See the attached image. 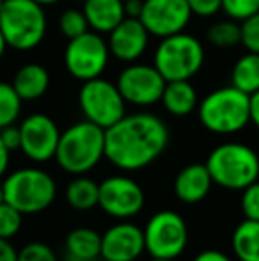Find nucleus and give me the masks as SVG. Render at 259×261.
<instances>
[{"mask_svg": "<svg viewBox=\"0 0 259 261\" xmlns=\"http://www.w3.org/2000/svg\"><path fill=\"white\" fill-rule=\"evenodd\" d=\"M249 110H250V121H252V123L259 128V91L250 94Z\"/></svg>", "mask_w": 259, "mask_h": 261, "instance_id": "38", "label": "nucleus"}, {"mask_svg": "<svg viewBox=\"0 0 259 261\" xmlns=\"http://www.w3.org/2000/svg\"><path fill=\"white\" fill-rule=\"evenodd\" d=\"M4 201V194H2V185H0V203Z\"/></svg>", "mask_w": 259, "mask_h": 261, "instance_id": "43", "label": "nucleus"}, {"mask_svg": "<svg viewBox=\"0 0 259 261\" xmlns=\"http://www.w3.org/2000/svg\"><path fill=\"white\" fill-rule=\"evenodd\" d=\"M169 144V130L158 116L131 114L105 130V158L121 171H140Z\"/></svg>", "mask_w": 259, "mask_h": 261, "instance_id": "1", "label": "nucleus"}, {"mask_svg": "<svg viewBox=\"0 0 259 261\" xmlns=\"http://www.w3.org/2000/svg\"><path fill=\"white\" fill-rule=\"evenodd\" d=\"M192 11L187 0H144L138 20L149 36L167 38L178 34L190 23Z\"/></svg>", "mask_w": 259, "mask_h": 261, "instance_id": "14", "label": "nucleus"}, {"mask_svg": "<svg viewBox=\"0 0 259 261\" xmlns=\"http://www.w3.org/2000/svg\"><path fill=\"white\" fill-rule=\"evenodd\" d=\"M123 2H126V0H123Z\"/></svg>", "mask_w": 259, "mask_h": 261, "instance_id": "46", "label": "nucleus"}, {"mask_svg": "<svg viewBox=\"0 0 259 261\" xmlns=\"http://www.w3.org/2000/svg\"><path fill=\"white\" fill-rule=\"evenodd\" d=\"M66 261H98L101 258V234L91 227H76L66 237Z\"/></svg>", "mask_w": 259, "mask_h": 261, "instance_id": "19", "label": "nucleus"}, {"mask_svg": "<svg viewBox=\"0 0 259 261\" xmlns=\"http://www.w3.org/2000/svg\"><path fill=\"white\" fill-rule=\"evenodd\" d=\"M167 80L155 68V64H135L121 71L118 79V89L121 91L125 101L137 107H149L162 100Z\"/></svg>", "mask_w": 259, "mask_h": 261, "instance_id": "11", "label": "nucleus"}, {"mask_svg": "<svg viewBox=\"0 0 259 261\" xmlns=\"http://www.w3.org/2000/svg\"><path fill=\"white\" fill-rule=\"evenodd\" d=\"M50 73L41 64H25L14 75L13 87L21 101H32L41 98L48 91Z\"/></svg>", "mask_w": 259, "mask_h": 261, "instance_id": "20", "label": "nucleus"}, {"mask_svg": "<svg viewBox=\"0 0 259 261\" xmlns=\"http://www.w3.org/2000/svg\"><path fill=\"white\" fill-rule=\"evenodd\" d=\"M194 261H233L225 252L222 251H215V249H208V251H203L200 254L195 256Z\"/></svg>", "mask_w": 259, "mask_h": 261, "instance_id": "36", "label": "nucleus"}, {"mask_svg": "<svg viewBox=\"0 0 259 261\" xmlns=\"http://www.w3.org/2000/svg\"><path fill=\"white\" fill-rule=\"evenodd\" d=\"M208 41L217 48H231L242 43V25L235 20L217 21L208 29Z\"/></svg>", "mask_w": 259, "mask_h": 261, "instance_id": "25", "label": "nucleus"}, {"mask_svg": "<svg viewBox=\"0 0 259 261\" xmlns=\"http://www.w3.org/2000/svg\"><path fill=\"white\" fill-rule=\"evenodd\" d=\"M75 2H85V0H75Z\"/></svg>", "mask_w": 259, "mask_h": 261, "instance_id": "45", "label": "nucleus"}, {"mask_svg": "<svg viewBox=\"0 0 259 261\" xmlns=\"http://www.w3.org/2000/svg\"><path fill=\"white\" fill-rule=\"evenodd\" d=\"M105 156V130L91 121H80L61 134L55 160L69 174H85Z\"/></svg>", "mask_w": 259, "mask_h": 261, "instance_id": "2", "label": "nucleus"}, {"mask_svg": "<svg viewBox=\"0 0 259 261\" xmlns=\"http://www.w3.org/2000/svg\"><path fill=\"white\" fill-rule=\"evenodd\" d=\"M165 110L172 116L183 117L194 112L197 107V93L190 80H170L165 84L162 100Z\"/></svg>", "mask_w": 259, "mask_h": 261, "instance_id": "21", "label": "nucleus"}, {"mask_svg": "<svg viewBox=\"0 0 259 261\" xmlns=\"http://www.w3.org/2000/svg\"><path fill=\"white\" fill-rule=\"evenodd\" d=\"M21 110V98L14 91L13 84L0 82V130L14 124Z\"/></svg>", "mask_w": 259, "mask_h": 261, "instance_id": "26", "label": "nucleus"}, {"mask_svg": "<svg viewBox=\"0 0 259 261\" xmlns=\"http://www.w3.org/2000/svg\"><path fill=\"white\" fill-rule=\"evenodd\" d=\"M242 212L245 219L259 220V179L242 190Z\"/></svg>", "mask_w": 259, "mask_h": 261, "instance_id": "32", "label": "nucleus"}, {"mask_svg": "<svg viewBox=\"0 0 259 261\" xmlns=\"http://www.w3.org/2000/svg\"><path fill=\"white\" fill-rule=\"evenodd\" d=\"M233 251L238 261H259V220L245 219L233 233Z\"/></svg>", "mask_w": 259, "mask_h": 261, "instance_id": "22", "label": "nucleus"}, {"mask_svg": "<svg viewBox=\"0 0 259 261\" xmlns=\"http://www.w3.org/2000/svg\"><path fill=\"white\" fill-rule=\"evenodd\" d=\"M0 261H18V251L9 240L0 238Z\"/></svg>", "mask_w": 259, "mask_h": 261, "instance_id": "35", "label": "nucleus"}, {"mask_svg": "<svg viewBox=\"0 0 259 261\" xmlns=\"http://www.w3.org/2000/svg\"><path fill=\"white\" fill-rule=\"evenodd\" d=\"M9 153L11 151L6 148V144H4L2 139H0V178L6 174L7 167H9Z\"/></svg>", "mask_w": 259, "mask_h": 261, "instance_id": "39", "label": "nucleus"}, {"mask_svg": "<svg viewBox=\"0 0 259 261\" xmlns=\"http://www.w3.org/2000/svg\"><path fill=\"white\" fill-rule=\"evenodd\" d=\"M59 27L66 38L73 39V38H78V36L85 34L89 23H87V18H85V14H83V11L66 9L64 13L61 14Z\"/></svg>", "mask_w": 259, "mask_h": 261, "instance_id": "27", "label": "nucleus"}, {"mask_svg": "<svg viewBox=\"0 0 259 261\" xmlns=\"http://www.w3.org/2000/svg\"><path fill=\"white\" fill-rule=\"evenodd\" d=\"M0 31L7 46L34 50L46 36V14L36 0H6L0 11Z\"/></svg>", "mask_w": 259, "mask_h": 261, "instance_id": "3", "label": "nucleus"}, {"mask_svg": "<svg viewBox=\"0 0 259 261\" xmlns=\"http://www.w3.org/2000/svg\"><path fill=\"white\" fill-rule=\"evenodd\" d=\"M204 64V46L187 32L162 38L155 52V68L170 80H190Z\"/></svg>", "mask_w": 259, "mask_h": 261, "instance_id": "7", "label": "nucleus"}, {"mask_svg": "<svg viewBox=\"0 0 259 261\" xmlns=\"http://www.w3.org/2000/svg\"><path fill=\"white\" fill-rule=\"evenodd\" d=\"M108 43H105L101 34L87 31L78 38L69 39L64 52V64L73 79L87 82L101 76L108 64Z\"/></svg>", "mask_w": 259, "mask_h": 261, "instance_id": "10", "label": "nucleus"}, {"mask_svg": "<svg viewBox=\"0 0 259 261\" xmlns=\"http://www.w3.org/2000/svg\"><path fill=\"white\" fill-rule=\"evenodd\" d=\"M242 45L249 52L259 54V11L242 23Z\"/></svg>", "mask_w": 259, "mask_h": 261, "instance_id": "31", "label": "nucleus"}, {"mask_svg": "<svg viewBox=\"0 0 259 261\" xmlns=\"http://www.w3.org/2000/svg\"><path fill=\"white\" fill-rule=\"evenodd\" d=\"M36 2H38L39 6L46 7V6H53V4H57L59 0H36Z\"/></svg>", "mask_w": 259, "mask_h": 261, "instance_id": "41", "label": "nucleus"}, {"mask_svg": "<svg viewBox=\"0 0 259 261\" xmlns=\"http://www.w3.org/2000/svg\"><path fill=\"white\" fill-rule=\"evenodd\" d=\"M4 2H6V0H0V11H2V7H4Z\"/></svg>", "mask_w": 259, "mask_h": 261, "instance_id": "44", "label": "nucleus"}, {"mask_svg": "<svg viewBox=\"0 0 259 261\" xmlns=\"http://www.w3.org/2000/svg\"><path fill=\"white\" fill-rule=\"evenodd\" d=\"M222 11L231 20L243 21L259 11V0H222Z\"/></svg>", "mask_w": 259, "mask_h": 261, "instance_id": "29", "label": "nucleus"}, {"mask_svg": "<svg viewBox=\"0 0 259 261\" xmlns=\"http://www.w3.org/2000/svg\"><path fill=\"white\" fill-rule=\"evenodd\" d=\"M213 179L208 171L206 164H190L181 169L174 181V192L178 199L187 204L203 201L210 194Z\"/></svg>", "mask_w": 259, "mask_h": 261, "instance_id": "17", "label": "nucleus"}, {"mask_svg": "<svg viewBox=\"0 0 259 261\" xmlns=\"http://www.w3.org/2000/svg\"><path fill=\"white\" fill-rule=\"evenodd\" d=\"M149 32L138 18H125L108 38V50L123 62H135L148 48Z\"/></svg>", "mask_w": 259, "mask_h": 261, "instance_id": "16", "label": "nucleus"}, {"mask_svg": "<svg viewBox=\"0 0 259 261\" xmlns=\"http://www.w3.org/2000/svg\"><path fill=\"white\" fill-rule=\"evenodd\" d=\"M144 244L153 258L176 259L188 244L187 222L180 213L162 210L146 224Z\"/></svg>", "mask_w": 259, "mask_h": 261, "instance_id": "9", "label": "nucleus"}, {"mask_svg": "<svg viewBox=\"0 0 259 261\" xmlns=\"http://www.w3.org/2000/svg\"><path fill=\"white\" fill-rule=\"evenodd\" d=\"M18 261H57V254L43 242H31L18 251Z\"/></svg>", "mask_w": 259, "mask_h": 261, "instance_id": "30", "label": "nucleus"}, {"mask_svg": "<svg viewBox=\"0 0 259 261\" xmlns=\"http://www.w3.org/2000/svg\"><path fill=\"white\" fill-rule=\"evenodd\" d=\"M249 94L235 86L215 89L200 101L199 119L211 134L229 135L243 130L250 123Z\"/></svg>", "mask_w": 259, "mask_h": 261, "instance_id": "6", "label": "nucleus"}, {"mask_svg": "<svg viewBox=\"0 0 259 261\" xmlns=\"http://www.w3.org/2000/svg\"><path fill=\"white\" fill-rule=\"evenodd\" d=\"M6 48H7V43H6V39H4L2 31H0V57L4 55V52H6Z\"/></svg>", "mask_w": 259, "mask_h": 261, "instance_id": "40", "label": "nucleus"}, {"mask_svg": "<svg viewBox=\"0 0 259 261\" xmlns=\"http://www.w3.org/2000/svg\"><path fill=\"white\" fill-rule=\"evenodd\" d=\"M21 222H23V213L2 201L0 203V238L11 240L21 229Z\"/></svg>", "mask_w": 259, "mask_h": 261, "instance_id": "28", "label": "nucleus"}, {"mask_svg": "<svg viewBox=\"0 0 259 261\" xmlns=\"http://www.w3.org/2000/svg\"><path fill=\"white\" fill-rule=\"evenodd\" d=\"M98 199H100V185L94 179L85 178L83 174L69 181L66 189V201L76 212H89L96 208Z\"/></svg>", "mask_w": 259, "mask_h": 261, "instance_id": "23", "label": "nucleus"}, {"mask_svg": "<svg viewBox=\"0 0 259 261\" xmlns=\"http://www.w3.org/2000/svg\"><path fill=\"white\" fill-rule=\"evenodd\" d=\"M231 82L236 89L243 91L249 96L259 91V54L249 52L236 61L233 66Z\"/></svg>", "mask_w": 259, "mask_h": 261, "instance_id": "24", "label": "nucleus"}, {"mask_svg": "<svg viewBox=\"0 0 259 261\" xmlns=\"http://www.w3.org/2000/svg\"><path fill=\"white\" fill-rule=\"evenodd\" d=\"M0 139L6 144V148L9 151H14V149H20L21 144V135H20V126H14V124H9V126H4L0 130Z\"/></svg>", "mask_w": 259, "mask_h": 261, "instance_id": "34", "label": "nucleus"}, {"mask_svg": "<svg viewBox=\"0 0 259 261\" xmlns=\"http://www.w3.org/2000/svg\"><path fill=\"white\" fill-rule=\"evenodd\" d=\"M144 251V231L135 224H114L101 234L103 261H135Z\"/></svg>", "mask_w": 259, "mask_h": 261, "instance_id": "15", "label": "nucleus"}, {"mask_svg": "<svg viewBox=\"0 0 259 261\" xmlns=\"http://www.w3.org/2000/svg\"><path fill=\"white\" fill-rule=\"evenodd\" d=\"M82 11L89 27L98 34H110L126 18L123 0H85Z\"/></svg>", "mask_w": 259, "mask_h": 261, "instance_id": "18", "label": "nucleus"}, {"mask_svg": "<svg viewBox=\"0 0 259 261\" xmlns=\"http://www.w3.org/2000/svg\"><path fill=\"white\" fill-rule=\"evenodd\" d=\"M206 167L217 185L229 190H243L259 179V156L250 146L225 142L208 155Z\"/></svg>", "mask_w": 259, "mask_h": 261, "instance_id": "4", "label": "nucleus"}, {"mask_svg": "<svg viewBox=\"0 0 259 261\" xmlns=\"http://www.w3.org/2000/svg\"><path fill=\"white\" fill-rule=\"evenodd\" d=\"M142 187L128 176H108L100 183L98 206L114 219H131L144 208Z\"/></svg>", "mask_w": 259, "mask_h": 261, "instance_id": "12", "label": "nucleus"}, {"mask_svg": "<svg viewBox=\"0 0 259 261\" xmlns=\"http://www.w3.org/2000/svg\"><path fill=\"white\" fill-rule=\"evenodd\" d=\"M4 201L23 215L41 213L57 196L55 179L38 167H23L11 172L2 183Z\"/></svg>", "mask_w": 259, "mask_h": 261, "instance_id": "5", "label": "nucleus"}, {"mask_svg": "<svg viewBox=\"0 0 259 261\" xmlns=\"http://www.w3.org/2000/svg\"><path fill=\"white\" fill-rule=\"evenodd\" d=\"M123 4H125L126 18H140L144 0H126V2H123Z\"/></svg>", "mask_w": 259, "mask_h": 261, "instance_id": "37", "label": "nucleus"}, {"mask_svg": "<svg viewBox=\"0 0 259 261\" xmlns=\"http://www.w3.org/2000/svg\"><path fill=\"white\" fill-rule=\"evenodd\" d=\"M192 14L210 18L222 9V0H187Z\"/></svg>", "mask_w": 259, "mask_h": 261, "instance_id": "33", "label": "nucleus"}, {"mask_svg": "<svg viewBox=\"0 0 259 261\" xmlns=\"http://www.w3.org/2000/svg\"><path fill=\"white\" fill-rule=\"evenodd\" d=\"M21 144L20 149L32 162H48L55 158L61 132L55 121L46 114H32L20 124Z\"/></svg>", "mask_w": 259, "mask_h": 261, "instance_id": "13", "label": "nucleus"}, {"mask_svg": "<svg viewBox=\"0 0 259 261\" xmlns=\"http://www.w3.org/2000/svg\"><path fill=\"white\" fill-rule=\"evenodd\" d=\"M153 261H174V259H163V258H153Z\"/></svg>", "mask_w": 259, "mask_h": 261, "instance_id": "42", "label": "nucleus"}, {"mask_svg": "<svg viewBox=\"0 0 259 261\" xmlns=\"http://www.w3.org/2000/svg\"><path fill=\"white\" fill-rule=\"evenodd\" d=\"M78 103L85 119L103 130L126 116V101L121 91L116 84L101 76L83 82L78 93Z\"/></svg>", "mask_w": 259, "mask_h": 261, "instance_id": "8", "label": "nucleus"}]
</instances>
